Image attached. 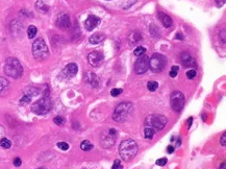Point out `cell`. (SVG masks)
<instances>
[{
  "label": "cell",
  "instance_id": "14",
  "mask_svg": "<svg viewBox=\"0 0 226 169\" xmlns=\"http://www.w3.org/2000/svg\"><path fill=\"white\" fill-rule=\"evenodd\" d=\"M99 24H100V18L97 17L95 15H90L87 18L86 22H84V26H86L87 31H89L95 29Z\"/></svg>",
  "mask_w": 226,
  "mask_h": 169
},
{
  "label": "cell",
  "instance_id": "35",
  "mask_svg": "<svg viewBox=\"0 0 226 169\" xmlns=\"http://www.w3.org/2000/svg\"><path fill=\"white\" fill-rule=\"evenodd\" d=\"M22 164V161L20 158H16L15 160H14V165L16 166V167H19V166H21Z\"/></svg>",
  "mask_w": 226,
  "mask_h": 169
},
{
  "label": "cell",
  "instance_id": "15",
  "mask_svg": "<svg viewBox=\"0 0 226 169\" xmlns=\"http://www.w3.org/2000/svg\"><path fill=\"white\" fill-rule=\"evenodd\" d=\"M77 71H78L77 65L74 64V63H70V64H68V65H67V66L64 68V70H63V75L66 76V77H68V78H71V77H73V76L76 75Z\"/></svg>",
  "mask_w": 226,
  "mask_h": 169
},
{
  "label": "cell",
  "instance_id": "30",
  "mask_svg": "<svg viewBox=\"0 0 226 169\" xmlns=\"http://www.w3.org/2000/svg\"><path fill=\"white\" fill-rule=\"evenodd\" d=\"M57 147L59 148V149H62V150H68L69 149V144L68 143H66V142H59L57 143Z\"/></svg>",
  "mask_w": 226,
  "mask_h": 169
},
{
  "label": "cell",
  "instance_id": "2",
  "mask_svg": "<svg viewBox=\"0 0 226 169\" xmlns=\"http://www.w3.org/2000/svg\"><path fill=\"white\" fill-rule=\"evenodd\" d=\"M133 113V106L130 102H122L115 109V112L113 114V119L116 122L122 123L129 119L131 114Z\"/></svg>",
  "mask_w": 226,
  "mask_h": 169
},
{
  "label": "cell",
  "instance_id": "28",
  "mask_svg": "<svg viewBox=\"0 0 226 169\" xmlns=\"http://www.w3.org/2000/svg\"><path fill=\"white\" fill-rule=\"evenodd\" d=\"M54 123L57 124V125H63V124H65V118L62 117V116H56L54 118Z\"/></svg>",
  "mask_w": 226,
  "mask_h": 169
},
{
  "label": "cell",
  "instance_id": "25",
  "mask_svg": "<svg viewBox=\"0 0 226 169\" xmlns=\"http://www.w3.org/2000/svg\"><path fill=\"white\" fill-rule=\"evenodd\" d=\"M145 52H146V48L143 47V46H138L135 49V54L137 57H142V55H144Z\"/></svg>",
  "mask_w": 226,
  "mask_h": 169
},
{
  "label": "cell",
  "instance_id": "33",
  "mask_svg": "<svg viewBox=\"0 0 226 169\" xmlns=\"http://www.w3.org/2000/svg\"><path fill=\"white\" fill-rule=\"evenodd\" d=\"M167 164V159L166 158H161V159H158V161H156V165L158 166H164Z\"/></svg>",
  "mask_w": 226,
  "mask_h": 169
},
{
  "label": "cell",
  "instance_id": "17",
  "mask_svg": "<svg viewBox=\"0 0 226 169\" xmlns=\"http://www.w3.org/2000/svg\"><path fill=\"white\" fill-rule=\"evenodd\" d=\"M158 19L161 22V24L166 27V28H169L172 26V18L170 16H168L165 13H158Z\"/></svg>",
  "mask_w": 226,
  "mask_h": 169
},
{
  "label": "cell",
  "instance_id": "11",
  "mask_svg": "<svg viewBox=\"0 0 226 169\" xmlns=\"http://www.w3.org/2000/svg\"><path fill=\"white\" fill-rule=\"evenodd\" d=\"M88 61L94 67L100 66L102 62L104 61V54L101 51H93L88 55Z\"/></svg>",
  "mask_w": 226,
  "mask_h": 169
},
{
  "label": "cell",
  "instance_id": "42",
  "mask_svg": "<svg viewBox=\"0 0 226 169\" xmlns=\"http://www.w3.org/2000/svg\"><path fill=\"white\" fill-rule=\"evenodd\" d=\"M40 169H45V168H40Z\"/></svg>",
  "mask_w": 226,
  "mask_h": 169
},
{
  "label": "cell",
  "instance_id": "26",
  "mask_svg": "<svg viewBox=\"0 0 226 169\" xmlns=\"http://www.w3.org/2000/svg\"><path fill=\"white\" fill-rule=\"evenodd\" d=\"M147 88H148V90L150 92H154L158 90V84L156 82H149L148 85H147Z\"/></svg>",
  "mask_w": 226,
  "mask_h": 169
},
{
  "label": "cell",
  "instance_id": "36",
  "mask_svg": "<svg viewBox=\"0 0 226 169\" xmlns=\"http://www.w3.org/2000/svg\"><path fill=\"white\" fill-rule=\"evenodd\" d=\"M225 3V0H216V4L218 8H221V6H223Z\"/></svg>",
  "mask_w": 226,
  "mask_h": 169
},
{
  "label": "cell",
  "instance_id": "31",
  "mask_svg": "<svg viewBox=\"0 0 226 169\" xmlns=\"http://www.w3.org/2000/svg\"><path fill=\"white\" fill-rule=\"evenodd\" d=\"M122 92H123V90H122V89H120V88H116V89H113L112 91H110V95L116 97V96L120 95Z\"/></svg>",
  "mask_w": 226,
  "mask_h": 169
},
{
  "label": "cell",
  "instance_id": "23",
  "mask_svg": "<svg viewBox=\"0 0 226 169\" xmlns=\"http://www.w3.org/2000/svg\"><path fill=\"white\" fill-rule=\"evenodd\" d=\"M0 146L5 148V149H8V148H10L11 146V142L8 140V139L2 138L1 140H0Z\"/></svg>",
  "mask_w": 226,
  "mask_h": 169
},
{
  "label": "cell",
  "instance_id": "16",
  "mask_svg": "<svg viewBox=\"0 0 226 169\" xmlns=\"http://www.w3.org/2000/svg\"><path fill=\"white\" fill-rule=\"evenodd\" d=\"M181 61H183V65L184 67H196L197 66V63H196V61L193 59L192 57H191L189 53L184 52L183 53V55H181Z\"/></svg>",
  "mask_w": 226,
  "mask_h": 169
},
{
  "label": "cell",
  "instance_id": "8",
  "mask_svg": "<svg viewBox=\"0 0 226 169\" xmlns=\"http://www.w3.org/2000/svg\"><path fill=\"white\" fill-rule=\"evenodd\" d=\"M170 105L174 112L179 113L183 109L184 106V96L180 91H174L170 98Z\"/></svg>",
  "mask_w": 226,
  "mask_h": 169
},
{
  "label": "cell",
  "instance_id": "1",
  "mask_svg": "<svg viewBox=\"0 0 226 169\" xmlns=\"http://www.w3.org/2000/svg\"><path fill=\"white\" fill-rule=\"evenodd\" d=\"M138 154V144L135 140L127 139L121 142L119 146V154L124 161L133 159Z\"/></svg>",
  "mask_w": 226,
  "mask_h": 169
},
{
  "label": "cell",
  "instance_id": "24",
  "mask_svg": "<svg viewBox=\"0 0 226 169\" xmlns=\"http://www.w3.org/2000/svg\"><path fill=\"white\" fill-rule=\"evenodd\" d=\"M154 133H155V132H154L152 128L146 127V128H145V131H144V136H145V138H146V139H152V138H153Z\"/></svg>",
  "mask_w": 226,
  "mask_h": 169
},
{
  "label": "cell",
  "instance_id": "10",
  "mask_svg": "<svg viewBox=\"0 0 226 169\" xmlns=\"http://www.w3.org/2000/svg\"><path fill=\"white\" fill-rule=\"evenodd\" d=\"M149 68V59L146 55H142L140 59L137 60V62L133 65V69L137 74H143L145 73Z\"/></svg>",
  "mask_w": 226,
  "mask_h": 169
},
{
  "label": "cell",
  "instance_id": "32",
  "mask_svg": "<svg viewBox=\"0 0 226 169\" xmlns=\"http://www.w3.org/2000/svg\"><path fill=\"white\" fill-rule=\"evenodd\" d=\"M186 76H188L189 80H193L194 77L196 76V71L195 70H189L188 72H186Z\"/></svg>",
  "mask_w": 226,
  "mask_h": 169
},
{
  "label": "cell",
  "instance_id": "13",
  "mask_svg": "<svg viewBox=\"0 0 226 169\" xmlns=\"http://www.w3.org/2000/svg\"><path fill=\"white\" fill-rule=\"evenodd\" d=\"M84 82L87 83L88 85H90L92 88H97L100 84V80L99 77L97 76V74H95L94 72H86L84 73Z\"/></svg>",
  "mask_w": 226,
  "mask_h": 169
},
{
  "label": "cell",
  "instance_id": "19",
  "mask_svg": "<svg viewBox=\"0 0 226 169\" xmlns=\"http://www.w3.org/2000/svg\"><path fill=\"white\" fill-rule=\"evenodd\" d=\"M8 87H10V83L6 78L1 77L0 76V94H4L8 92Z\"/></svg>",
  "mask_w": 226,
  "mask_h": 169
},
{
  "label": "cell",
  "instance_id": "22",
  "mask_svg": "<svg viewBox=\"0 0 226 169\" xmlns=\"http://www.w3.org/2000/svg\"><path fill=\"white\" fill-rule=\"evenodd\" d=\"M80 148H81L82 150H84V151H89V150H91L92 148H93V145L91 144L90 141L84 140V141H82V143L80 144Z\"/></svg>",
  "mask_w": 226,
  "mask_h": 169
},
{
  "label": "cell",
  "instance_id": "37",
  "mask_svg": "<svg viewBox=\"0 0 226 169\" xmlns=\"http://www.w3.org/2000/svg\"><path fill=\"white\" fill-rule=\"evenodd\" d=\"M220 142H221V144H222L223 146H225V145H226V134H223V135H222V138H221Z\"/></svg>",
  "mask_w": 226,
  "mask_h": 169
},
{
  "label": "cell",
  "instance_id": "4",
  "mask_svg": "<svg viewBox=\"0 0 226 169\" xmlns=\"http://www.w3.org/2000/svg\"><path fill=\"white\" fill-rule=\"evenodd\" d=\"M167 124V118L163 115L152 114L146 117L145 119V125L149 128H152L154 132L161 131Z\"/></svg>",
  "mask_w": 226,
  "mask_h": 169
},
{
  "label": "cell",
  "instance_id": "27",
  "mask_svg": "<svg viewBox=\"0 0 226 169\" xmlns=\"http://www.w3.org/2000/svg\"><path fill=\"white\" fill-rule=\"evenodd\" d=\"M31 98H32V96L28 95V94H24V96L20 99V103H21V105H27V103H29L31 101Z\"/></svg>",
  "mask_w": 226,
  "mask_h": 169
},
{
  "label": "cell",
  "instance_id": "12",
  "mask_svg": "<svg viewBox=\"0 0 226 169\" xmlns=\"http://www.w3.org/2000/svg\"><path fill=\"white\" fill-rule=\"evenodd\" d=\"M56 26L59 28L63 29V31H66V29H69L71 26V21H70V17H69L68 14H59L56 18Z\"/></svg>",
  "mask_w": 226,
  "mask_h": 169
},
{
  "label": "cell",
  "instance_id": "41",
  "mask_svg": "<svg viewBox=\"0 0 226 169\" xmlns=\"http://www.w3.org/2000/svg\"><path fill=\"white\" fill-rule=\"evenodd\" d=\"M220 169H225V162L222 163V166H220Z\"/></svg>",
  "mask_w": 226,
  "mask_h": 169
},
{
  "label": "cell",
  "instance_id": "5",
  "mask_svg": "<svg viewBox=\"0 0 226 169\" xmlns=\"http://www.w3.org/2000/svg\"><path fill=\"white\" fill-rule=\"evenodd\" d=\"M32 55L39 61L45 60L49 55V49L42 38H38L32 44Z\"/></svg>",
  "mask_w": 226,
  "mask_h": 169
},
{
  "label": "cell",
  "instance_id": "39",
  "mask_svg": "<svg viewBox=\"0 0 226 169\" xmlns=\"http://www.w3.org/2000/svg\"><path fill=\"white\" fill-rule=\"evenodd\" d=\"M3 136H4V129H3V127L0 125V140L3 138Z\"/></svg>",
  "mask_w": 226,
  "mask_h": 169
},
{
  "label": "cell",
  "instance_id": "40",
  "mask_svg": "<svg viewBox=\"0 0 226 169\" xmlns=\"http://www.w3.org/2000/svg\"><path fill=\"white\" fill-rule=\"evenodd\" d=\"M192 121H193V118L192 117L189 118V125H188V127H191V125H192Z\"/></svg>",
  "mask_w": 226,
  "mask_h": 169
},
{
  "label": "cell",
  "instance_id": "3",
  "mask_svg": "<svg viewBox=\"0 0 226 169\" xmlns=\"http://www.w3.org/2000/svg\"><path fill=\"white\" fill-rule=\"evenodd\" d=\"M4 73L15 80L21 77L23 73V67L19 60H17L16 57H8L4 63Z\"/></svg>",
  "mask_w": 226,
  "mask_h": 169
},
{
  "label": "cell",
  "instance_id": "21",
  "mask_svg": "<svg viewBox=\"0 0 226 169\" xmlns=\"http://www.w3.org/2000/svg\"><path fill=\"white\" fill-rule=\"evenodd\" d=\"M37 32H38L37 27L34 26V25H30V26L28 27V29H27V36H28L29 39H33L34 37H36Z\"/></svg>",
  "mask_w": 226,
  "mask_h": 169
},
{
  "label": "cell",
  "instance_id": "20",
  "mask_svg": "<svg viewBox=\"0 0 226 169\" xmlns=\"http://www.w3.org/2000/svg\"><path fill=\"white\" fill-rule=\"evenodd\" d=\"M36 8L40 11V13H43V14L47 13V11H49V6H48L43 0H38V1H37Z\"/></svg>",
  "mask_w": 226,
  "mask_h": 169
},
{
  "label": "cell",
  "instance_id": "34",
  "mask_svg": "<svg viewBox=\"0 0 226 169\" xmlns=\"http://www.w3.org/2000/svg\"><path fill=\"white\" fill-rule=\"evenodd\" d=\"M112 169H122L121 162H120L119 160H116V161H115V163H114V165H113Z\"/></svg>",
  "mask_w": 226,
  "mask_h": 169
},
{
  "label": "cell",
  "instance_id": "7",
  "mask_svg": "<svg viewBox=\"0 0 226 169\" xmlns=\"http://www.w3.org/2000/svg\"><path fill=\"white\" fill-rule=\"evenodd\" d=\"M166 65H167V60L161 53H154L149 59V68L151 69L152 72H161V71L165 70Z\"/></svg>",
  "mask_w": 226,
  "mask_h": 169
},
{
  "label": "cell",
  "instance_id": "9",
  "mask_svg": "<svg viewBox=\"0 0 226 169\" xmlns=\"http://www.w3.org/2000/svg\"><path fill=\"white\" fill-rule=\"evenodd\" d=\"M117 132L114 128H110L108 131L104 132L100 137V144L104 148H110L116 142Z\"/></svg>",
  "mask_w": 226,
  "mask_h": 169
},
{
  "label": "cell",
  "instance_id": "38",
  "mask_svg": "<svg viewBox=\"0 0 226 169\" xmlns=\"http://www.w3.org/2000/svg\"><path fill=\"white\" fill-rule=\"evenodd\" d=\"M167 152L168 154H173V152H174V147L171 146V145L167 146Z\"/></svg>",
  "mask_w": 226,
  "mask_h": 169
},
{
  "label": "cell",
  "instance_id": "18",
  "mask_svg": "<svg viewBox=\"0 0 226 169\" xmlns=\"http://www.w3.org/2000/svg\"><path fill=\"white\" fill-rule=\"evenodd\" d=\"M105 39V34H102V32H97V34H94L90 37L89 42L93 45H97V44H100L102 41H104Z\"/></svg>",
  "mask_w": 226,
  "mask_h": 169
},
{
  "label": "cell",
  "instance_id": "6",
  "mask_svg": "<svg viewBox=\"0 0 226 169\" xmlns=\"http://www.w3.org/2000/svg\"><path fill=\"white\" fill-rule=\"evenodd\" d=\"M52 101L49 96H44L43 98L39 99L38 101L31 106V111L34 114L38 115H45L51 110Z\"/></svg>",
  "mask_w": 226,
  "mask_h": 169
},
{
  "label": "cell",
  "instance_id": "29",
  "mask_svg": "<svg viewBox=\"0 0 226 169\" xmlns=\"http://www.w3.org/2000/svg\"><path fill=\"white\" fill-rule=\"evenodd\" d=\"M178 71H179V67L173 66L171 68V71H170V76H171V77H176Z\"/></svg>",
  "mask_w": 226,
  "mask_h": 169
}]
</instances>
